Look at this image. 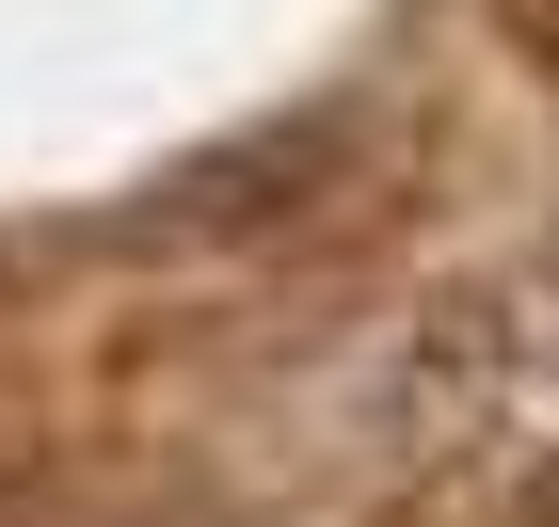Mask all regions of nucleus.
<instances>
[{
  "mask_svg": "<svg viewBox=\"0 0 559 527\" xmlns=\"http://www.w3.org/2000/svg\"><path fill=\"white\" fill-rule=\"evenodd\" d=\"M544 416H559V224L512 240L496 272H464V288H431L400 368H384V447H416V464L512 447Z\"/></svg>",
  "mask_w": 559,
  "mask_h": 527,
  "instance_id": "f257e3e1",
  "label": "nucleus"
},
{
  "mask_svg": "<svg viewBox=\"0 0 559 527\" xmlns=\"http://www.w3.org/2000/svg\"><path fill=\"white\" fill-rule=\"evenodd\" d=\"M336 160H352V129H336V112H272V129L209 144V160L144 176V208L81 224V256H160V240H272V224H288Z\"/></svg>",
  "mask_w": 559,
  "mask_h": 527,
  "instance_id": "f03ea898",
  "label": "nucleus"
},
{
  "mask_svg": "<svg viewBox=\"0 0 559 527\" xmlns=\"http://www.w3.org/2000/svg\"><path fill=\"white\" fill-rule=\"evenodd\" d=\"M496 16H512V48H527V64H559V0H496Z\"/></svg>",
  "mask_w": 559,
  "mask_h": 527,
  "instance_id": "7ed1b4c3",
  "label": "nucleus"
},
{
  "mask_svg": "<svg viewBox=\"0 0 559 527\" xmlns=\"http://www.w3.org/2000/svg\"><path fill=\"white\" fill-rule=\"evenodd\" d=\"M544 527H559V464H544Z\"/></svg>",
  "mask_w": 559,
  "mask_h": 527,
  "instance_id": "20e7f679",
  "label": "nucleus"
}]
</instances>
